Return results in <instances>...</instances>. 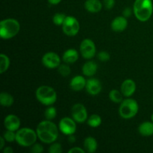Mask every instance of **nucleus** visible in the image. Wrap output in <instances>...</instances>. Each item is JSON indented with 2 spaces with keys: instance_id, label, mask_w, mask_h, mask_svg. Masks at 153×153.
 Here are the masks:
<instances>
[{
  "instance_id": "a211bd4d",
  "label": "nucleus",
  "mask_w": 153,
  "mask_h": 153,
  "mask_svg": "<svg viewBox=\"0 0 153 153\" xmlns=\"http://www.w3.org/2000/svg\"><path fill=\"white\" fill-rule=\"evenodd\" d=\"M98 65L93 61H87L82 67V73L87 77H92L97 73Z\"/></svg>"
},
{
  "instance_id": "e433bc0d",
  "label": "nucleus",
  "mask_w": 153,
  "mask_h": 153,
  "mask_svg": "<svg viewBox=\"0 0 153 153\" xmlns=\"http://www.w3.org/2000/svg\"><path fill=\"white\" fill-rule=\"evenodd\" d=\"M2 151L4 153H13V149H12L10 146H6V147H4V149H2Z\"/></svg>"
},
{
  "instance_id": "f3484780",
  "label": "nucleus",
  "mask_w": 153,
  "mask_h": 153,
  "mask_svg": "<svg viewBox=\"0 0 153 153\" xmlns=\"http://www.w3.org/2000/svg\"><path fill=\"white\" fill-rule=\"evenodd\" d=\"M79 52L75 49H69L64 52L62 59L64 63L68 64H74L79 59Z\"/></svg>"
},
{
  "instance_id": "58836bf2",
  "label": "nucleus",
  "mask_w": 153,
  "mask_h": 153,
  "mask_svg": "<svg viewBox=\"0 0 153 153\" xmlns=\"http://www.w3.org/2000/svg\"><path fill=\"white\" fill-rule=\"evenodd\" d=\"M68 140L70 143H74L76 141V137L74 136V134H71V135L68 136Z\"/></svg>"
},
{
  "instance_id": "9d476101",
  "label": "nucleus",
  "mask_w": 153,
  "mask_h": 153,
  "mask_svg": "<svg viewBox=\"0 0 153 153\" xmlns=\"http://www.w3.org/2000/svg\"><path fill=\"white\" fill-rule=\"evenodd\" d=\"M71 115L72 118L77 123H83L88 118V111L82 103H76L72 107Z\"/></svg>"
},
{
  "instance_id": "f03ea898",
  "label": "nucleus",
  "mask_w": 153,
  "mask_h": 153,
  "mask_svg": "<svg viewBox=\"0 0 153 153\" xmlns=\"http://www.w3.org/2000/svg\"><path fill=\"white\" fill-rule=\"evenodd\" d=\"M133 13L140 22H146L152 16L153 3L152 0H135L133 4Z\"/></svg>"
},
{
  "instance_id": "2eb2a0df",
  "label": "nucleus",
  "mask_w": 153,
  "mask_h": 153,
  "mask_svg": "<svg viewBox=\"0 0 153 153\" xmlns=\"http://www.w3.org/2000/svg\"><path fill=\"white\" fill-rule=\"evenodd\" d=\"M128 26L127 18L123 16H118L112 20L111 23V28L114 31L116 32H122L126 29Z\"/></svg>"
},
{
  "instance_id": "39448f33",
  "label": "nucleus",
  "mask_w": 153,
  "mask_h": 153,
  "mask_svg": "<svg viewBox=\"0 0 153 153\" xmlns=\"http://www.w3.org/2000/svg\"><path fill=\"white\" fill-rule=\"evenodd\" d=\"M37 138V131L31 128H21L16 131V142L23 147H31Z\"/></svg>"
},
{
  "instance_id": "4c0bfd02",
  "label": "nucleus",
  "mask_w": 153,
  "mask_h": 153,
  "mask_svg": "<svg viewBox=\"0 0 153 153\" xmlns=\"http://www.w3.org/2000/svg\"><path fill=\"white\" fill-rule=\"evenodd\" d=\"M47 1L49 4H52V5H57L61 2V0H47Z\"/></svg>"
},
{
  "instance_id": "a878e982",
  "label": "nucleus",
  "mask_w": 153,
  "mask_h": 153,
  "mask_svg": "<svg viewBox=\"0 0 153 153\" xmlns=\"http://www.w3.org/2000/svg\"><path fill=\"white\" fill-rule=\"evenodd\" d=\"M44 116L46 120H54L57 116L56 108L52 105L48 106V108L46 109V111L44 112Z\"/></svg>"
},
{
  "instance_id": "2f4dec72",
  "label": "nucleus",
  "mask_w": 153,
  "mask_h": 153,
  "mask_svg": "<svg viewBox=\"0 0 153 153\" xmlns=\"http://www.w3.org/2000/svg\"><path fill=\"white\" fill-rule=\"evenodd\" d=\"M30 152L32 153H41L43 152V146L40 143H35L31 146Z\"/></svg>"
},
{
  "instance_id": "473e14b6",
  "label": "nucleus",
  "mask_w": 153,
  "mask_h": 153,
  "mask_svg": "<svg viewBox=\"0 0 153 153\" xmlns=\"http://www.w3.org/2000/svg\"><path fill=\"white\" fill-rule=\"evenodd\" d=\"M103 4L107 10H111L115 4V0H103Z\"/></svg>"
},
{
  "instance_id": "5701e85b",
  "label": "nucleus",
  "mask_w": 153,
  "mask_h": 153,
  "mask_svg": "<svg viewBox=\"0 0 153 153\" xmlns=\"http://www.w3.org/2000/svg\"><path fill=\"white\" fill-rule=\"evenodd\" d=\"M10 67V58L7 55L1 53L0 55V73L3 74Z\"/></svg>"
},
{
  "instance_id": "20e7f679",
  "label": "nucleus",
  "mask_w": 153,
  "mask_h": 153,
  "mask_svg": "<svg viewBox=\"0 0 153 153\" xmlns=\"http://www.w3.org/2000/svg\"><path fill=\"white\" fill-rule=\"evenodd\" d=\"M35 97L39 102L46 106H50L55 104L58 98L55 89L48 85H41L38 87L35 91Z\"/></svg>"
},
{
  "instance_id": "0eeeda50",
  "label": "nucleus",
  "mask_w": 153,
  "mask_h": 153,
  "mask_svg": "<svg viewBox=\"0 0 153 153\" xmlns=\"http://www.w3.org/2000/svg\"><path fill=\"white\" fill-rule=\"evenodd\" d=\"M62 26L63 32L69 37H74L80 30V24L78 19L73 16H67Z\"/></svg>"
},
{
  "instance_id": "6e6552de",
  "label": "nucleus",
  "mask_w": 153,
  "mask_h": 153,
  "mask_svg": "<svg viewBox=\"0 0 153 153\" xmlns=\"http://www.w3.org/2000/svg\"><path fill=\"white\" fill-rule=\"evenodd\" d=\"M80 52L82 56L85 59L91 60L96 55L97 52V47L91 39L86 38L84 39L80 44Z\"/></svg>"
},
{
  "instance_id": "f8f14e48",
  "label": "nucleus",
  "mask_w": 153,
  "mask_h": 153,
  "mask_svg": "<svg viewBox=\"0 0 153 153\" xmlns=\"http://www.w3.org/2000/svg\"><path fill=\"white\" fill-rule=\"evenodd\" d=\"M4 126L6 130L16 131L20 128L21 122L19 117L15 114H8L4 119Z\"/></svg>"
},
{
  "instance_id": "393cba45",
  "label": "nucleus",
  "mask_w": 153,
  "mask_h": 153,
  "mask_svg": "<svg viewBox=\"0 0 153 153\" xmlns=\"http://www.w3.org/2000/svg\"><path fill=\"white\" fill-rule=\"evenodd\" d=\"M123 97L121 91L118 90H111L109 92V99L114 103H121L123 100Z\"/></svg>"
},
{
  "instance_id": "f704fd0d",
  "label": "nucleus",
  "mask_w": 153,
  "mask_h": 153,
  "mask_svg": "<svg viewBox=\"0 0 153 153\" xmlns=\"http://www.w3.org/2000/svg\"><path fill=\"white\" fill-rule=\"evenodd\" d=\"M132 10H131V9L130 8V7H126V8L124 9L123 11V16H125V17L126 18L129 17V16H131V13H132Z\"/></svg>"
},
{
  "instance_id": "72a5a7b5",
  "label": "nucleus",
  "mask_w": 153,
  "mask_h": 153,
  "mask_svg": "<svg viewBox=\"0 0 153 153\" xmlns=\"http://www.w3.org/2000/svg\"><path fill=\"white\" fill-rule=\"evenodd\" d=\"M85 150L81 147H73L68 151V153H85Z\"/></svg>"
},
{
  "instance_id": "4468645a",
  "label": "nucleus",
  "mask_w": 153,
  "mask_h": 153,
  "mask_svg": "<svg viewBox=\"0 0 153 153\" xmlns=\"http://www.w3.org/2000/svg\"><path fill=\"white\" fill-rule=\"evenodd\" d=\"M120 91L124 97L129 98L136 91V83L132 79H126L121 85Z\"/></svg>"
},
{
  "instance_id": "cd10ccee",
  "label": "nucleus",
  "mask_w": 153,
  "mask_h": 153,
  "mask_svg": "<svg viewBox=\"0 0 153 153\" xmlns=\"http://www.w3.org/2000/svg\"><path fill=\"white\" fill-rule=\"evenodd\" d=\"M66 17L67 16L64 13H57L52 17V21H53L54 24H55L56 25H62Z\"/></svg>"
},
{
  "instance_id": "bb28decb",
  "label": "nucleus",
  "mask_w": 153,
  "mask_h": 153,
  "mask_svg": "<svg viewBox=\"0 0 153 153\" xmlns=\"http://www.w3.org/2000/svg\"><path fill=\"white\" fill-rule=\"evenodd\" d=\"M57 69H58V72L59 73V74L61 76H62L63 77L69 76L70 75V73H71V69H70V66L67 63H65V64H61Z\"/></svg>"
},
{
  "instance_id": "dca6fc26",
  "label": "nucleus",
  "mask_w": 153,
  "mask_h": 153,
  "mask_svg": "<svg viewBox=\"0 0 153 153\" xmlns=\"http://www.w3.org/2000/svg\"><path fill=\"white\" fill-rule=\"evenodd\" d=\"M87 80L82 76H76L70 80V87L73 91H82L86 86Z\"/></svg>"
},
{
  "instance_id": "7ed1b4c3",
  "label": "nucleus",
  "mask_w": 153,
  "mask_h": 153,
  "mask_svg": "<svg viewBox=\"0 0 153 153\" xmlns=\"http://www.w3.org/2000/svg\"><path fill=\"white\" fill-rule=\"evenodd\" d=\"M20 30V24L13 18H7L0 22V37L9 40L17 35Z\"/></svg>"
},
{
  "instance_id": "f257e3e1",
  "label": "nucleus",
  "mask_w": 153,
  "mask_h": 153,
  "mask_svg": "<svg viewBox=\"0 0 153 153\" xmlns=\"http://www.w3.org/2000/svg\"><path fill=\"white\" fill-rule=\"evenodd\" d=\"M59 128L52 120L41 121L37 125V131L38 139L43 143L51 144L56 141L59 136Z\"/></svg>"
},
{
  "instance_id": "c9c22d12",
  "label": "nucleus",
  "mask_w": 153,
  "mask_h": 153,
  "mask_svg": "<svg viewBox=\"0 0 153 153\" xmlns=\"http://www.w3.org/2000/svg\"><path fill=\"white\" fill-rule=\"evenodd\" d=\"M6 140H4V138L3 137V136L0 137V150H2L4 148V145H5Z\"/></svg>"
},
{
  "instance_id": "1a4fd4ad",
  "label": "nucleus",
  "mask_w": 153,
  "mask_h": 153,
  "mask_svg": "<svg viewBox=\"0 0 153 153\" xmlns=\"http://www.w3.org/2000/svg\"><path fill=\"white\" fill-rule=\"evenodd\" d=\"M76 123H77L73 118L66 117H63L60 120L58 128L62 134H64V135L69 136L76 133V128H77Z\"/></svg>"
},
{
  "instance_id": "9b49d317",
  "label": "nucleus",
  "mask_w": 153,
  "mask_h": 153,
  "mask_svg": "<svg viewBox=\"0 0 153 153\" xmlns=\"http://www.w3.org/2000/svg\"><path fill=\"white\" fill-rule=\"evenodd\" d=\"M42 64L46 68H58L61 64V58L55 52H48L43 55L42 58Z\"/></svg>"
},
{
  "instance_id": "6ab92c4d",
  "label": "nucleus",
  "mask_w": 153,
  "mask_h": 153,
  "mask_svg": "<svg viewBox=\"0 0 153 153\" xmlns=\"http://www.w3.org/2000/svg\"><path fill=\"white\" fill-rule=\"evenodd\" d=\"M138 132L143 137H150L153 135V123L145 121L141 123L138 127Z\"/></svg>"
},
{
  "instance_id": "ea45409f",
  "label": "nucleus",
  "mask_w": 153,
  "mask_h": 153,
  "mask_svg": "<svg viewBox=\"0 0 153 153\" xmlns=\"http://www.w3.org/2000/svg\"><path fill=\"white\" fill-rule=\"evenodd\" d=\"M151 121L153 123V113L152 114V115H151Z\"/></svg>"
},
{
  "instance_id": "aec40b11",
  "label": "nucleus",
  "mask_w": 153,
  "mask_h": 153,
  "mask_svg": "<svg viewBox=\"0 0 153 153\" xmlns=\"http://www.w3.org/2000/svg\"><path fill=\"white\" fill-rule=\"evenodd\" d=\"M85 7L90 13H98L102 8V4L100 0H86Z\"/></svg>"
},
{
  "instance_id": "7c9ffc66",
  "label": "nucleus",
  "mask_w": 153,
  "mask_h": 153,
  "mask_svg": "<svg viewBox=\"0 0 153 153\" xmlns=\"http://www.w3.org/2000/svg\"><path fill=\"white\" fill-rule=\"evenodd\" d=\"M97 58L102 62H105L110 59V54L106 51H101L97 54Z\"/></svg>"
},
{
  "instance_id": "ddd939ff",
  "label": "nucleus",
  "mask_w": 153,
  "mask_h": 153,
  "mask_svg": "<svg viewBox=\"0 0 153 153\" xmlns=\"http://www.w3.org/2000/svg\"><path fill=\"white\" fill-rule=\"evenodd\" d=\"M85 89L90 95L97 96L100 94L102 89V84L99 79H95V78H91L87 80Z\"/></svg>"
},
{
  "instance_id": "412c9836",
  "label": "nucleus",
  "mask_w": 153,
  "mask_h": 153,
  "mask_svg": "<svg viewBox=\"0 0 153 153\" xmlns=\"http://www.w3.org/2000/svg\"><path fill=\"white\" fill-rule=\"evenodd\" d=\"M98 143L97 140L93 137H87L84 140V148L85 152L88 153H94L97 151Z\"/></svg>"
},
{
  "instance_id": "c85d7f7f",
  "label": "nucleus",
  "mask_w": 153,
  "mask_h": 153,
  "mask_svg": "<svg viewBox=\"0 0 153 153\" xmlns=\"http://www.w3.org/2000/svg\"><path fill=\"white\" fill-rule=\"evenodd\" d=\"M3 137L6 142L8 143H13L16 141V131H10V130H6L3 134Z\"/></svg>"
},
{
  "instance_id": "c756f323",
  "label": "nucleus",
  "mask_w": 153,
  "mask_h": 153,
  "mask_svg": "<svg viewBox=\"0 0 153 153\" xmlns=\"http://www.w3.org/2000/svg\"><path fill=\"white\" fill-rule=\"evenodd\" d=\"M62 151V146H61V144L59 143H56V142L51 143L50 146L49 148V153H61Z\"/></svg>"
},
{
  "instance_id": "b1692460",
  "label": "nucleus",
  "mask_w": 153,
  "mask_h": 153,
  "mask_svg": "<svg viewBox=\"0 0 153 153\" xmlns=\"http://www.w3.org/2000/svg\"><path fill=\"white\" fill-rule=\"evenodd\" d=\"M87 123L89 126L92 127V128H97V127L100 126L102 124V117L99 114H94L91 115L89 117L87 120Z\"/></svg>"
},
{
  "instance_id": "423d86ee",
  "label": "nucleus",
  "mask_w": 153,
  "mask_h": 153,
  "mask_svg": "<svg viewBox=\"0 0 153 153\" xmlns=\"http://www.w3.org/2000/svg\"><path fill=\"white\" fill-rule=\"evenodd\" d=\"M139 105L135 100L127 98L123 100L119 108V114L123 119L130 120L137 114Z\"/></svg>"
},
{
  "instance_id": "a19ab883",
  "label": "nucleus",
  "mask_w": 153,
  "mask_h": 153,
  "mask_svg": "<svg viewBox=\"0 0 153 153\" xmlns=\"http://www.w3.org/2000/svg\"><path fill=\"white\" fill-rule=\"evenodd\" d=\"M152 102H153V97H152Z\"/></svg>"
},
{
  "instance_id": "4be33fe9",
  "label": "nucleus",
  "mask_w": 153,
  "mask_h": 153,
  "mask_svg": "<svg viewBox=\"0 0 153 153\" xmlns=\"http://www.w3.org/2000/svg\"><path fill=\"white\" fill-rule=\"evenodd\" d=\"M14 102V99L13 97L7 92H1L0 94V104L3 107L8 108L13 105Z\"/></svg>"
}]
</instances>
